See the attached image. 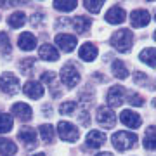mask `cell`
Instances as JSON below:
<instances>
[{
  "label": "cell",
  "instance_id": "cell-1",
  "mask_svg": "<svg viewBox=\"0 0 156 156\" xmlns=\"http://www.w3.org/2000/svg\"><path fill=\"white\" fill-rule=\"evenodd\" d=\"M132 44H134V35H132V31L127 30V28L118 30L111 38V45L118 50V52H128L130 47H132Z\"/></svg>",
  "mask_w": 156,
  "mask_h": 156
},
{
  "label": "cell",
  "instance_id": "cell-2",
  "mask_svg": "<svg viewBox=\"0 0 156 156\" xmlns=\"http://www.w3.org/2000/svg\"><path fill=\"white\" fill-rule=\"evenodd\" d=\"M113 146L116 147L118 151H127L130 147H134L137 144V135L130 134V132H125V130H120L116 134H113Z\"/></svg>",
  "mask_w": 156,
  "mask_h": 156
},
{
  "label": "cell",
  "instance_id": "cell-3",
  "mask_svg": "<svg viewBox=\"0 0 156 156\" xmlns=\"http://www.w3.org/2000/svg\"><path fill=\"white\" fill-rule=\"evenodd\" d=\"M0 90L5 95H14L19 92V80L12 73H4L0 76Z\"/></svg>",
  "mask_w": 156,
  "mask_h": 156
},
{
  "label": "cell",
  "instance_id": "cell-4",
  "mask_svg": "<svg viewBox=\"0 0 156 156\" xmlns=\"http://www.w3.org/2000/svg\"><path fill=\"white\" fill-rule=\"evenodd\" d=\"M61 80L68 89H73L75 85H78V82H80V73H78L76 66L73 62H68L66 66L61 69Z\"/></svg>",
  "mask_w": 156,
  "mask_h": 156
},
{
  "label": "cell",
  "instance_id": "cell-5",
  "mask_svg": "<svg viewBox=\"0 0 156 156\" xmlns=\"http://www.w3.org/2000/svg\"><path fill=\"white\" fill-rule=\"evenodd\" d=\"M57 130H59V137L68 142H76L78 140V128L69 122H59L57 123Z\"/></svg>",
  "mask_w": 156,
  "mask_h": 156
},
{
  "label": "cell",
  "instance_id": "cell-6",
  "mask_svg": "<svg viewBox=\"0 0 156 156\" xmlns=\"http://www.w3.org/2000/svg\"><path fill=\"white\" fill-rule=\"evenodd\" d=\"M95 118H97L99 125H102L104 128H111V127H115V123H116V115H115L111 109H108V108H99Z\"/></svg>",
  "mask_w": 156,
  "mask_h": 156
},
{
  "label": "cell",
  "instance_id": "cell-7",
  "mask_svg": "<svg viewBox=\"0 0 156 156\" xmlns=\"http://www.w3.org/2000/svg\"><path fill=\"white\" fill-rule=\"evenodd\" d=\"M17 137L24 144V147H28V149H33L35 146H37V134H35V130L31 127H23L19 130Z\"/></svg>",
  "mask_w": 156,
  "mask_h": 156
},
{
  "label": "cell",
  "instance_id": "cell-8",
  "mask_svg": "<svg viewBox=\"0 0 156 156\" xmlns=\"http://www.w3.org/2000/svg\"><path fill=\"white\" fill-rule=\"evenodd\" d=\"M123 94H125V90L120 87V85H115V87H111L109 89V92H108V104L111 108H120L123 104Z\"/></svg>",
  "mask_w": 156,
  "mask_h": 156
},
{
  "label": "cell",
  "instance_id": "cell-9",
  "mask_svg": "<svg viewBox=\"0 0 156 156\" xmlns=\"http://www.w3.org/2000/svg\"><path fill=\"white\" fill-rule=\"evenodd\" d=\"M151 21V16L147 11H142V9H137L130 14V23H132V26L135 28H144L147 26V23Z\"/></svg>",
  "mask_w": 156,
  "mask_h": 156
},
{
  "label": "cell",
  "instance_id": "cell-10",
  "mask_svg": "<svg viewBox=\"0 0 156 156\" xmlns=\"http://www.w3.org/2000/svg\"><path fill=\"white\" fill-rule=\"evenodd\" d=\"M56 44H57V47H61V50L71 52V50L76 47V38L69 33H59L56 37Z\"/></svg>",
  "mask_w": 156,
  "mask_h": 156
},
{
  "label": "cell",
  "instance_id": "cell-11",
  "mask_svg": "<svg viewBox=\"0 0 156 156\" xmlns=\"http://www.w3.org/2000/svg\"><path fill=\"white\" fill-rule=\"evenodd\" d=\"M12 115L17 116L21 122H30L31 116H33V111H31V108L28 104H24V102H16L14 106H12Z\"/></svg>",
  "mask_w": 156,
  "mask_h": 156
},
{
  "label": "cell",
  "instance_id": "cell-12",
  "mask_svg": "<svg viewBox=\"0 0 156 156\" xmlns=\"http://www.w3.org/2000/svg\"><path fill=\"white\" fill-rule=\"evenodd\" d=\"M120 122H122L123 125L130 127V128H139L142 120H140V116L137 113L130 111V109H125V111H122V115H120Z\"/></svg>",
  "mask_w": 156,
  "mask_h": 156
},
{
  "label": "cell",
  "instance_id": "cell-13",
  "mask_svg": "<svg viewBox=\"0 0 156 156\" xmlns=\"http://www.w3.org/2000/svg\"><path fill=\"white\" fill-rule=\"evenodd\" d=\"M23 92L28 95L30 99H40L42 95H44V85L40 83V82H28V83L23 87Z\"/></svg>",
  "mask_w": 156,
  "mask_h": 156
},
{
  "label": "cell",
  "instance_id": "cell-14",
  "mask_svg": "<svg viewBox=\"0 0 156 156\" xmlns=\"http://www.w3.org/2000/svg\"><path fill=\"white\" fill-rule=\"evenodd\" d=\"M78 56H80V59L85 62H92L97 57V47H95L94 44H83L82 47H80V52H78Z\"/></svg>",
  "mask_w": 156,
  "mask_h": 156
},
{
  "label": "cell",
  "instance_id": "cell-15",
  "mask_svg": "<svg viewBox=\"0 0 156 156\" xmlns=\"http://www.w3.org/2000/svg\"><path fill=\"white\" fill-rule=\"evenodd\" d=\"M17 45H19V49H23V50H33L35 47H37V38H35L33 33L24 31V33L19 35V38H17Z\"/></svg>",
  "mask_w": 156,
  "mask_h": 156
},
{
  "label": "cell",
  "instance_id": "cell-16",
  "mask_svg": "<svg viewBox=\"0 0 156 156\" xmlns=\"http://www.w3.org/2000/svg\"><path fill=\"white\" fill-rule=\"evenodd\" d=\"M106 142V135L99 132V130H90L89 134H87V146L92 147V149H97L101 146Z\"/></svg>",
  "mask_w": 156,
  "mask_h": 156
},
{
  "label": "cell",
  "instance_id": "cell-17",
  "mask_svg": "<svg viewBox=\"0 0 156 156\" xmlns=\"http://www.w3.org/2000/svg\"><path fill=\"white\" fill-rule=\"evenodd\" d=\"M125 17H127V14L122 7H111L106 12V21L111 23V24H122L125 21Z\"/></svg>",
  "mask_w": 156,
  "mask_h": 156
},
{
  "label": "cell",
  "instance_id": "cell-18",
  "mask_svg": "<svg viewBox=\"0 0 156 156\" xmlns=\"http://www.w3.org/2000/svg\"><path fill=\"white\" fill-rule=\"evenodd\" d=\"M40 54V59H44V61H57L59 59V52L56 50V47L50 44H44L40 47L38 50Z\"/></svg>",
  "mask_w": 156,
  "mask_h": 156
},
{
  "label": "cell",
  "instance_id": "cell-19",
  "mask_svg": "<svg viewBox=\"0 0 156 156\" xmlns=\"http://www.w3.org/2000/svg\"><path fill=\"white\" fill-rule=\"evenodd\" d=\"M71 28L76 31V33H85L87 30L90 28V24H92V21H90L87 16H78V17H75L71 21Z\"/></svg>",
  "mask_w": 156,
  "mask_h": 156
},
{
  "label": "cell",
  "instance_id": "cell-20",
  "mask_svg": "<svg viewBox=\"0 0 156 156\" xmlns=\"http://www.w3.org/2000/svg\"><path fill=\"white\" fill-rule=\"evenodd\" d=\"M16 151H17V147H16V144H14L12 140L5 139V137L0 139V154L2 156H14Z\"/></svg>",
  "mask_w": 156,
  "mask_h": 156
},
{
  "label": "cell",
  "instance_id": "cell-21",
  "mask_svg": "<svg viewBox=\"0 0 156 156\" xmlns=\"http://www.w3.org/2000/svg\"><path fill=\"white\" fill-rule=\"evenodd\" d=\"M7 23H9V26H11V28H21L23 24L26 23V16H24V12H21V11L14 12V14L9 16Z\"/></svg>",
  "mask_w": 156,
  "mask_h": 156
},
{
  "label": "cell",
  "instance_id": "cell-22",
  "mask_svg": "<svg viewBox=\"0 0 156 156\" xmlns=\"http://www.w3.org/2000/svg\"><path fill=\"white\" fill-rule=\"evenodd\" d=\"M40 132V137L44 139V142H47V144H52L54 142V128H52V125H42V127L38 128Z\"/></svg>",
  "mask_w": 156,
  "mask_h": 156
},
{
  "label": "cell",
  "instance_id": "cell-23",
  "mask_svg": "<svg viewBox=\"0 0 156 156\" xmlns=\"http://www.w3.org/2000/svg\"><path fill=\"white\" fill-rule=\"evenodd\" d=\"M52 5L56 7L57 11H61V12H71L73 9H76L78 2L76 0H61V2H54Z\"/></svg>",
  "mask_w": 156,
  "mask_h": 156
},
{
  "label": "cell",
  "instance_id": "cell-24",
  "mask_svg": "<svg viewBox=\"0 0 156 156\" xmlns=\"http://www.w3.org/2000/svg\"><path fill=\"white\" fill-rule=\"evenodd\" d=\"M144 147L149 151H154L156 144H154V125H149L147 130H146L144 135Z\"/></svg>",
  "mask_w": 156,
  "mask_h": 156
},
{
  "label": "cell",
  "instance_id": "cell-25",
  "mask_svg": "<svg viewBox=\"0 0 156 156\" xmlns=\"http://www.w3.org/2000/svg\"><path fill=\"white\" fill-rule=\"evenodd\" d=\"M42 82H45V83L49 85L50 89H52V94H54V97L61 95V94H59V92L56 90V73H52V71H45L44 75H42Z\"/></svg>",
  "mask_w": 156,
  "mask_h": 156
},
{
  "label": "cell",
  "instance_id": "cell-26",
  "mask_svg": "<svg viewBox=\"0 0 156 156\" xmlns=\"http://www.w3.org/2000/svg\"><path fill=\"white\" fill-rule=\"evenodd\" d=\"M113 75L120 80H125L128 76V69L125 68V64L122 61H113Z\"/></svg>",
  "mask_w": 156,
  "mask_h": 156
},
{
  "label": "cell",
  "instance_id": "cell-27",
  "mask_svg": "<svg viewBox=\"0 0 156 156\" xmlns=\"http://www.w3.org/2000/svg\"><path fill=\"white\" fill-rule=\"evenodd\" d=\"M140 61L146 62V64H149V68H154L156 62H154V49L149 47V49H144L140 52Z\"/></svg>",
  "mask_w": 156,
  "mask_h": 156
},
{
  "label": "cell",
  "instance_id": "cell-28",
  "mask_svg": "<svg viewBox=\"0 0 156 156\" xmlns=\"http://www.w3.org/2000/svg\"><path fill=\"white\" fill-rule=\"evenodd\" d=\"M12 128V116L7 113H0V134H5Z\"/></svg>",
  "mask_w": 156,
  "mask_h": 156
},
{
  "label": "cell",
  "instance_id": "cell-29",
  "mask_svg": "<svg viewBox=\"0 0 156 156\" xmlns=\"http://www.w3.org/2000/svg\"><path fill=\"white\" fill-rule=\"evenodd\" d=\"M0 52L4 54V56H9L11 54V42H9V37L7 33H0Z\"/></svg>",
  "mask_w": 156,
  "mask_h": 156
},
{
  "label": "cell",
  "instance_id": "cell-30",
  "mask_svg": "<svg viewBox=\"0 0 156 156\" xmlns=\"http://www.w3.org/2000/svg\"><path fill=\"white\" fill-rule=\"evenodd\" d=\"M102 5H104V2H101V0H87V2H83L85 9L89 12H94V14H97L102 9Z\"/></svg>",
  "mask_w": 156,
  "mask_h": 156
},
{
  "label": "cell",
  "instance_id": "cell-31",
  "mask_svg": "<svg viewBox=\"0 0 156 156\" xmlns=\"http://www.w3.org/2000/svg\"><path fill=\"white\" fill-rule=\"evenodd\" d=\"M76 109V102H73V101H68V102H62L61 108H59V111L61 115H73Z\"/></svg>",
  "mask_w": 156,
  "mask_h": 156
},
{
  "label": "cell",
  "instance_id": "cell-32",
  "mask_svg": "<svg viewBox=\"0 0 156 156\" xmlns=\"http://www.w3.org/2000/svg\"><path fill=\"white\" fill-rule=\"evenodd\" d=\"M33 66H35V59H31V57H28V59H24V61L19 62V68H21V71L24 75H30L31 69H33Z\"/></svg>",
  "mask_w": 156,
  "mask_h": 156
},
{
  "label": "cell",
  "instance_id": "cell-33",
  "mask_svg": "<svg viewBox=\"0 0 156 156\" xmlns=\"http://www.w3.org/2000/svg\"><path fill=\"white\" fill-rule=\"evenodd\" d=\"M127 99H128V102H130L132 106H135V108L144 106V99H142V97H140V95L137 94V92H130Z\"/></svg>",
  "mask_w": 156,
  "mask_h": 156
},
{
  "label": "cell",
  "instance_id": "cell-34",
  "mask_svg": "<svg viewBox=\"0 0 156 156\" xmlns=\"http://www.w3.org/2000/svg\"><path fill=\"white\" fill-rule=\"evenodd\" d=\"M44 21H45V14H42V12H37V14L31 16V24L33 26H40Z\"/></svg>",
  "mask_w": 156,
  "mask_h": 156
},
{
  "label": "cell",
  "instance_id": "cell-35",
  "mask_svg": "<svg viewBox=\"0 0 156 156\" xmlns=\"http://www.w3.org/2000/svg\"><path fill=\"white\" fill-rule=\"evenodd\" d=\"M134 82H135V83H139V85H146V83H147V76L142 75L140 71H135L134 73Z\"/></svg>",
  "mask_w": 156,
  "mask_h": 156
},
{
  "label": "cell",
  "instance_id": "cell-36",
  "mask_svg": "<svg viewBox=\"0 0 156 156\" xmlns=\"http://www.w3.org/2000/svg\"><path fill=\"white\" fill-rule=\"evenodd\" d=\"M80 123H82V125H89V123H90V115H89V109H83V113L80 115Z\"/></svg>",
  "mask_w": 156,
  "mask_h": 156
},
{
  "label": "cell",
  "instance_id": "cell-37",
  "mask_svg": "<svg viewBox=\"0 0 156 156\" xmlns=\"http://www.w3.org/2000/svg\"><path fill=\"white\" fill-rule=\"evenodd\" d=\"M97 156H113L111 153H106V151H102V153H99Z\"/></svg>",
  "mask_w": 156,
  "mask_h": 156
},
{
  "label": "cell",
  "instance_id": "cell-38",
  "mask_svg": "<svg viewBox=\"0 0 156 156\" xmlns=\"http://www.w3.org/2000/svg\"><path fill=\"white\" fill-rule=\"evenodd\" d=\"M33 156H45L44 153H38V154H33Z\"/></svg>",
  "mask_w": 156,
  "mask_h": 156
}]
</instances>
